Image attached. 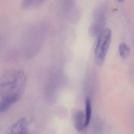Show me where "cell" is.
Returning <instances> with one entry per match:
<instances>
[{
  "label": "cell",
  "instance_id": "5",
  "mask_svg": "<svg viewBox=\"0 0 134 134\" xmlns=\"http://www.w3.org/2000/svg\"><path fill=\"white\" fill-rule=\"evenodd\" d=\"M46 0H23L22 6L23 8H35L43 4Z\"/></svg>",
  "mask_w": 134,
  "mask_h": 134
},
{
  "label": "cell",
  "instance_id": "1",
  "mask_svg": "<svg viewBox=\"0 0 134 134\" xmlns=\"http://www.w3.org/2000/svg\"><path fill=\"white\" fill-rule=\"evenodd\" d=\"M26 81V76L22 70L10 69L3 72L0 82L1 112L8 110L21 98Z\"/></svg>",
  "mask_w": 134,
  "mask_h": 134
},
{
  "label": "cell",
  "instance_id": "3",
  "mask_svg": "<svg viewBox=\"0 0 134 134\" xmlns=\"http://www.w3.org/2000/svg\"><path fill=\"white\" fill-rule=\"evenodd\" d=\"M5 134H29L27 120L25 118L19 120L7 129Z\"/></svg>",
  "mask_w": 134,
  "mask_h": 134
},
{
  "label": "cell",
  "instance_id": "7",
  "mask_svg": "<svg viewBox=\"0 0 134 134\" xmlns=\"http://www.w3.org/2000/svg\"><path fill=\"white\" fill-rule=\"evenodd\" d=\"M119 50L120 56L123 59H127L130 55V49L126 43L123 42L120 43L119 45Z\"/></svg>",
  "mask_w": 134,
  "mask_h": 134
},
{
  "label": "cell",
  "instance_id": "8",
  "mask_svg": "<svg viewBox=\"0 0 134 134\" xmlns=\"http://www.w3.org/2000/svg\"><path fill=\"white\" fill-rule=\"evenodd\" d=\"M117 1L119 2L120 3H122V2H123L124 1V0H117Z\"/></svg>",
  "mask_w": 134,
  "mask_h": 134
},
{
  "label": "cell",
  "instance_id": "4",
  "mask_svg": "<svg viewBox=\"0 0 134 134\" xmlns=\"http://www.w3.org/2000/svg\"><path fill=\"white\" fill-rule=\"evenodd\" d=\"M74 124L77 131L81 132L85 126V116L82 111H78L74 116Z\"/></svg>",
  "mask_w": 134,
  "mask_h": 134
},
{
  "label": "cell",
  "instance_id": "6",
  "mask_svg": "<svg viewBox=\"0 0 134 134\" xmlns=\"http://www.w3.org/2000/svg\"><path fill=\"white\" fill-rule=\"evenodd\" d=\"M85 103V126L87 127L90 122L91 116V104L90 98L89 97L86 98Z\"/></svg>",
  "mask_w": 134,
  "mask_h": 134
},
{
  "label": "cell",
  "instance_id": "2",
  "mask_svg": "<svg viewBox=\"0 0 134 134\" xmlns=\"http://www.w3.org/2000/svg\"><path fill=\"white\" fill-rule=\"evenodd\" d=\"M112 38V32L109 28L103 29L98 35L95 50V55L98 63L102 65L109 49Z\"/></svg>",
  "mask_w": 134,
  "mask_h": 134
}]
</instances>
